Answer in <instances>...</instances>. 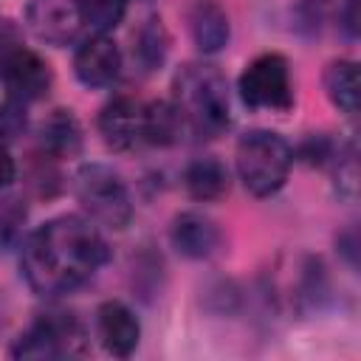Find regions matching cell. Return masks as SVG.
<instances>
[{"label":"cell","mask_w":361,"mask_h":361,"mask_svg":"<svg viewBox=\"0 0 361 361\" xmlns=\"http://www.w3.org/2000/svg\"><path fill=\"white\" fill-rule=\"evenodd\" d=\"M107 262V243L79 214H59L37 226L20 248V274L39 296H62L96 276Z\"/></svg>","instance_id":"cell-1"},{"label":"cell","mask_w":361,"mask_h":361,"mask_svg":"<svg viewBox=\"0 0 361 361\" xmlns=\"http://www.w3.org/2000/svg\"><path fill=\"white\" fill-rule=\"evenodd\" d=\"M169 102L195 138H217L231 121L226 76L209 62H186L172 79Z\"/></svg>","instance_id":"cell-2"},{"label":"cell","mask_w":361,"mask_h":361,"mask_svg":"<svg viewBox=\"0 0 361 361\" xmlns=\"http://www.w3.org/2000/svg\"><path fill=\"white\" fill-rule=\"evenodd\" d=\"M234 166L254 197L276 195L293 166V147L274 130H248L234 149Z\"/></svg>","instance_id":"cell-3"},{"label":"cell","mask_w":361,"mask_h":361,"mask_svg":"<svg viewBox=\"0 0 361 361\" xmlns=\"http://www.w3.org/2000/svg\"><path fill=\"white\" fill-rule=\"evenodd\" d=\"M73 195L90 223L121 231L133 220V197L124 178L107 164H82L73 175Z\"/></svg>","instance_id":"cell-4"},{"label":"cell","mask_w":361,"mask_h":361,"mask_svg":"<svg viewBox=\"0 0 361 361\" xmlns=\"http://www.w3.org/2000/svg\"><path fill=\"white\" fill-rule=\"evenodd\" d=\"M237 90L245 107L251 110H276L285 113L293 107V79H290V65L282 54L268 51L254 56L240 79Z\"/></svg>","instance_id":"cell-5"},{"label":"cell","mask_w":361,"mask_h":361,"mask_svg":"<svg viewBox=\"0 0 361 361\" xmlns=\"http://www.w3.org/2000/svg\"><path fill=\"white\" fill-rule=\"evenodd\" d=\"M85 353V330L71 313H42L11 347L14 358H65Z\"/></svg>","instance_id":"cell-6"},{"label":"cell","mask_w":361,"mask_h":361,"mask_svg":"<svg viewBox=\"0 0 361 361\" xmlns=\"http://www.w3.org/2000/svg\"><path fill=\"white\" fill-rule=\"evenodd\" d=\"M0 76H3V85L8 90L11 99H20V102H37L42 99L48 90H51V68L48 62L28 51L25 45H17L3 62H0Z\"/></svg>","instance_id":"cell-7"},{"label":"cell","mask_w":361,"mask_h":361,"mask_svg":"<svg viewBox=\"0 0 361 361\" xmlns=\"http://www.w3.org/2000/svg\"><path fill=\"white\" fill-rule=\"evenodd\" d=\"M121 51L118 45L107 37V34H93L87 37L76 54H73V73L76 79L90 87V90H102L118 82L121 76Z\"/></svg>","instance_id":"cell-8"},{"label":"cell","mask_w":361,"mask_h":361,"mask_svg":"<svg viewBox=\"0 0 361 361\" xmlns=\"http://www.w3.org/2000/svg\"><path fill=\"white\" fill-rule=\"evenodd\" d=\"M25 28L45 45H68L76 37L79 17L71 0H28L23 11Z\"/></svg>","instance_id":"cell-9"},{"label":"cell","mask_w":361,"mask_h":361,"mask_svg":"<svg viewBox=\"0 0 361 361\" xmlns=\"http://www.w3.org/2000/svg\"><path fill=\"white\" fill-rule=\"evenodd\" d=\"M141 121H144V104L135 102L133 96H116L102 107L96 127L110 149L127 152L135 144H141Z\"/></svg>","instance_id":"cell-10"},{"label":"cell","mask_w":361,"mask_h":361,"mask_svg":"<svg viewBox=\"0 0 361 361\" xmlns=\"http://www.w3.org/2000/svg\"><path fill=\"white\" fill-rule=\"evenodd\" d=\"M96 336L110 355L127 358L141 341V322L124 302L107 299L96 310Z\"/></svg>","instance_id":"cell-11"},{"label":"cell","mask_w":361,"mask_h":361,"mask_svg":"<svg viewBox=\"0 0 361 361\" xmlns=\"http://www.w3.org/2000/svg\"><path fill=\"white\" fill-rule=\"evenodd\" d=\"M172 248L186 259H209L223 245L220 226L200 212H180L169 226Z\"/></svg>","instance_id":"cell-12"},{"label":"cell","mask_w":361,"mask_h":361,"mask_svg":"<svg viewBox=\"0 0 361 361\" xmlns=\"http://www.w3.org/2000/svg\"><path fill=\"white\" fill-rule=\"evenodd\" d=\"M189 31H192V42L197 45V51L212 56L228 45L231 23L223 6H217L214 0H195L189 8Z\"/></svg>","instance_id":"cell-13"},{"label":"cell","mask_w":361,"mask_h":361,"mask_svg":"<svg viewBox=\"0 0 361 361\" xmlns=\"http://www.w3.org/2000/svg\"><path fill=\"white\" fill-rule=\"evenodd\" d=\"M82 124L68 107H56L39 124V147L51 158H76L82 152Z\"/></svg>","instance_id":"cell-14"},{"label":"cell","mask_w":361,"mask_h":361,"mask_svg":"<svg viewBox=\"0 0 361 361\" xmlns=\"http://www.w3.org/2000/svg\"><path fill=\"white\" fill-rule=\"evenodd\" d=\"M183 186L186 195L197 203L220 200L228 192V169L217 158H195L183 169Z\"/></svg>","instance_id":"cell-15"},{"label":"cell","mask_w":361,"mask_h":361,"mask_svg":"<svg viewBox=\"0 0 361 361\" xmlns=\"http://www.w3.org/2000/svg\"><path fill=\"white\" fill-rule=\"evenodd\" d=\"M324 93L338 113L353 118L358 113V65L353 59H333L324 68Z\"/></svg>","instance_id":"cell-16"},{"label":"cell","mask_w":361,"mask_h":361,"mask_svg":"<svg viewBox=\"0 0 361 361\" xmlns=\"http://www.w3.org/2000/svg\"><path fill=\"white\" fill-rule=\"evenodd\" d=\"M183 121L172 102H149L144 104V121H141V141L152 147H172L183 135Z\"/></svg>","instance_id":"cell-17"},{"label":"cell","mask_w":361,"mask_h":361,"mask_svg":"<svg viewBox=\"0 0 361 361\" xmlns=\"http://www.w3.org/2000/svg\"><path fill=\"white\" fill-rule=\"evenodd\" d=\"M166 54H169V34H166V25L161 17H147L144 25L138 28L135 34V45H133V56L138 62V68L144 73H152L158 71L164 62H166Z\"/></svg>","instance_id":"cell-18"},{"label":"cell","mask_w":361,"mask_h":361,"mask_svg":"<svg viewBox=\"0 0 361 361\" xmlns=\"http://www.w3.org/2000/svg\"><path fill=\"white\" fill-rule=\"evenodd\" d=\"M71 3L79 23L87 25L93 34L113 31L127 14V0H71Z\"/></svg>","instance_id":"cell-19"},{"label":"cell","mask_w":361,"mask_h":361,"mask_svg":"<svg viewBox=\"0 0 361 361\" xmlns=\"http://www.w3.org/2000/svg\"><path fill=\"white\" fill-rule=\"evenodd\" d=\"M25 220H28L25 200L14 195H0V254L17 248V243L23 240Z\"/></svg>","instance_id":"cell-20"},{"label":"cell","mask_w":361,"mask_h":361,"mask_svg":"<svg viewBox=\"0 0 361 361\" xmlns=\"http://www.w3.org/2000/svg\"><path fill=\"white\" fill-rule=\"evenodd\" d=\"M333 186H336V195L347 203L355 200L358 195V158H355V144H347L344 149H338L333 155Z\"/></svg>","instance_id":"cell-21"},{"label":"cell","mask_w":361,"mask_h":361,"mask_svg":"<svg viewBox=\"0 0 361 361\" xmlns=\"http://www.w3.org/2000/svg\"><path fill=\"white\" fill-rule=\"evenodd\" d=\"M28 127V113H25V102L20 99H6L0 104V144H11L17 141Z\"/></svg>","instance_id":"cell-22"},{"label":"cell","mask_w":361,"mask_h":361,"mask_svg":"<svg viewBox=\"0 0 361 361\" xmlns=\"http://www.w3.org/2000/svg\"><path fill=\"white\" fill-rule=\"evenodd\" d=\"M333 155H336V149H333L330 138H324V135H310L299 147V158H305L307 164H319L322 166V164L333 161Z\"/></svg>","instance_id":"cell-23"},{"label":"cell","mask_w":361,"mask_h":361,"mask_svg":"<svg viewBox=\"0 0 361 361\" xmlns=\"http://www.w3.org/2000/svg\"><path fill=\"white\" fill-rule=\"evenodd\" d=\"M358 3L361 0H344L341 3V11H338V17H341V28L347 31V37H358V28H361V14H358Z\"/></svg>","instance_id":"cell-24"},{"label":"cell","mask_w":361,"mask_h":361,"mask_svg":"<svg viewBox=\"0 0 361 361\" xmlns=\"http://www.w3.org/2000/svg\"><path fill=\"white\" fill-rule=\"evenodd\" d=\"M14 178H17V164L8 152V144H0V189L11 186Z\"/></svg>","instance_id":"cell-25"}]
</instances>
